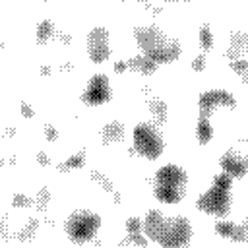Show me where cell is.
I'll return each instance as SVG.
<instances>
[{
    "instance_id": "4dcf8cb0",
    "label": "cell",
    "mask_w": 248,
    "mask_h": 248,
    "mask_svg": "<svg viewBox=\"0 0 248 248\" xmlns=\"http://www.w3.org/2000/svg\"><path fill=\"white\" fill-rule=\"evenodd\" d=\"M37 159H39V163H41V165H48V157H45V153H39V155H37Z\"/></svg>"
},
{
    "instance_id": "ac0fdd59",
    "label": "cell",
    "mask_w": 248,
    "mask_h": 248,
    "mask_svg": "<svg viewBox=\"0 0 248 248\" xmlns=\"http://www.w3.org/2000/svg\"><path fill=\"white\" fill-rule=\"evenodd\" d=\"M83 165H85V153H83V151H79V153L72 155L68 161H64L58 169H60V170H70V169H81Z\"/></svg>"
},
{
    "instance_id": "ffe728a7",
    "label": "cell",
    "mask_w": 248,
    "mask_h": 248,
    "mask_svg": "<svg viewBox=\"0 0 248 248\" xmlns=\"http://www.w3.org/2000/svg\"><path fill=\"white\" fill-rule=\"evenodd\" d=\"M231 68L242 78V79H246V76H248V62L244 60V58H234V60H231Z\"/></svg>"
},
{
    "instance_id": "7402d4cb",
    "label": "cell",
    "mask_w": 248,
    "mask_h": 248,
    "mask_svg": "<svg viewBox=\"0 0 248 248\" xmlns=\"http://www.w3.org/2000/svg\"><path fill=\"white\" fill-rule=\"evenodd\" d=\"M31 203H33L31 198L25 196V194H16V196H14V205H16V207H29Z\"/></svg>"
},
{
    "instance_id": "5b68a950",
    "label": "cell",
    "mask_w": 248,
    "mask_h": 248,
    "mask_svg": "<svg viewBox=\"0 0 248 248\" xmlns=\"http://www.w3.org/2000/svg\"><path fill=\"white\" fill-rule=\"evenodd\" d=\"M99 227H101V217L95 211H91V209H76L66 219L64 231H66V234H68V238L72 242L83 244V242H89L97 234Z\"/></svg>"
},
{
    "instance_id": "d6986e66",
    "label": "cell",
    "mask_w": 248,
    "mask_h": 248,
    "mask_svg": "<svg viewBox=\"0 0 248 248\" xmlns=\"http://www.w3.org/2000/svg\"><path fill=\"white\" fill-rule=\"evenodd\" d=\"M200 43H202L203 50H211V46H213V33L207 23H203L200 27Z\"/></svg>"
},
{
    "instance_id": "1f68e13d",
    "label": "cell",
    "mask_w": 248,
    "mask_h": 248,
    "mask_svg": "<svg viewBox=\"0 0 248 248\" xmlns=\"http://www.w3.org/2000/svg\"><path fill=\"white\" fill-rule=\"evenodd\" d=\"M41 72H43V74H48V72H50V68H48V66H46V68L43 66V68H41Z\"/></svg>"
},
{
    "instance_id": "52a82bcc",
    "label": "cell",
    "mask_w": 248,
    "mask_h": 248,
    "mask_svg": "<svg viewBox=\"0 0 248 248\" xmlns=\"http://www.w3.org/2000/svg\"><path fill=\"white\" fill-rule=\"evenodd\" d=\"M87 54L95 64H101L110 54V43H108V31L105 27H93L87 35Z\"/></svg>"
},
{
    "instance_id": "8992f818",
    "label": "cell",
    "mask_w": 248,
    "mask_h": 248,
    "mask_svg": "<svg viewBox=\"0 0 248 248\" xmlns=\"http://www.w3.org/2000/svg\"><path fill=\"white\" fill-rule=\"evenodd\" d=\"M134 147L140 155H143L145 159H157L163 153L165 141L163 136L159 132V128H155L149 122H141L134 128Z\"/></svg>"
},
{
    "instance_id": "ba28073f",
    "label": "cell",
    "mask_w": 248,
    "mask_h": 248,
    "mask_svg": "<svg viewBox=\"0 0 248 248\" xmlns=\"http://www.w3.org/2000/svg\"><path fill=\"white\" fill-rule=\"evenodd\" d=\"M110 97H112V93H110V83H108V78H107L105 74H95V76L89 79L85 91L81 93V101H83L85 105H93V107L107 103Z\"/></svg>"
},
{
    "instance_id": "2e32d148",
    "label": "cell",
    "mask_w": 248,
    "mask_h": 248,
    "mask_svg": "<svg viewBox=\"0 0 248 248\" xmlns=\"http://www.w3.org/2000/svg\"><path fill=\"white\" fill-rule=\"evenodd\" d=\"M149 108H151V114L155 116V120L159 124H165L167 118H169V108H167V103L161 101V99H153L149 103Z\"/></svg>"
},
{
    "instance_id": "3957f363",
    "label": "cell",
    "mask_w": 248,
    "mask_h": 248,
    "mask_svg": "<svg viewBox=\"0 0 248 248\" xmlns=\"http://www.w3.org/2000/svg\"><path fill=\"white\" fill-rule=\"evenodd\" d=\"M186 170L178 165H163L155 172L153 194L163 203H178L186 194Z\"/></svg>"
},
{
    "instance_id": "6da1fadb",
    "label": "cell",
    "mask_w": 248,
    "mask_h": 248,
    "mask_svg": "<svg viewBox=\"0 0 248 248\" xmlns=\"http://www.w3.org/2000/svg\"><path fill=\"white\" fill-rule=\"evenodd\" d=\"M143 232L165 248L184 246L192 238V223L182 215H165L161 209H149L143 219Z\"/></svg>"
},
{
    "instance_id": "9c48e42d",
    "label": "cell",
    "mask_w": 248,
    "mask_h": 248,
    "mask_svg": "<svg viewBox=\"0 0 248 248\" xmlns=\"http://www.w3.org/2000/svg\"><path fill=\"white\" fill-rule=\"evenodd\" d=\"M234 105H236L234 97L225 89L203 91V93H200V99H198L200 116H209L215 110V107H234Z\"/></svg>"
},
{
    "instance_id": "d6a6232c",
    "label": "cell",
    "mask_w": 248,
    "mask_h": 248,
    "mask_svg": "<svg viewBox=\"0 0 248 248\" xmlns=\"http://www.w3.org/2000/svg\"><path fill=\"white\" fill-rule=\"evenodd\" d=\"M169 2H176V0H169Z\"/></svg>"
},
{
    "instance_id": "cb8c5ba5",
    "label": "cell",
    "mask_w": 248,
    "mask_h": 248,
    "mask_svg": "<svg viewBox=\"0 0 248 248\" xmlns=\"http://www.w3.org/2000/svg\"><path fill=\"white\" fill-rule=\"evenodd\" d=\"M48 200H50V192H48L46 188H43V190L39 192V198H37V202H39L37 207H39V209H45L46 203H48Z\"/></svg>"
},
{
    "instance_id": "7a4b0ae2",
    "label": "cell",
    "mask_w": 248,
    "mask_h": 248,
    "mask_svg": "<svg viewBox=\"0 0 248 248\" xmlns=\"http://www.w3.org/2000/svg\"><path fill=\"white\" fill-rule=\"evenodd\" d=\"M136 41L141 48V52L149 58H153L157 64L163 62H172L180 56V43L172 37H169L165 31H161L155 25H147V27H138L134 31Z\"/></svg>"
},
{
    "instance_id": "d4e9b609",
    "label": "cell",
    "mask_w": 248,
    "mask_h": 248,
    "mask_svg": "<svg viewBox=\"0 0 248 248\" xmlns=\"http://www.w3.org/2000/svg\"><path fill=\"white\" fill-rule=\"evenodd\" d=\"M37 225H39V223H37V219H33V221H29V223H27V227H25V229L21 231V234H19V238H27L29 234H33V232H35V229H37Z\"/></svg>"
},
{
    "instance_id": "8fae6325",
    "label": "cell",
    "mask_w": 248,
    "mask_h": 248,
    "mask_svg": "<svg viewBox=\"0 0 248 248\" xmlns=\"http://www.w3.org/2000/svg\"><path fill=\"white\" fill-rule=\"evenodd\" d=\"M215 232L221 234L223 238H231V240H246V236H248L246 225H238L229 219H219L215 223Z\"/></svg>"
},
{
    "instance_id": "277c9868",
    "label": "cell",
    "mask_w": 248,
    "mask_h": 248,
    "mask_svg": "<svg viewBox=\"0 0 248 248\" xmlns=\"http://www.w3.org/2000/svg\"><path fill=\"white\" fill-rule=\"evenodd\" d=\"M231 186H232V176L229 172H219L213 176L211 188L203 192L198 198V209L215 215V217H225L231 211Z\"/></svg>"
},
{
    "instance_id": "5bb4252c",
    "label": "cell",
    "mask_w": 248,
    "mask_h": 248,
    "mask_svg": "<svg viewBox=\"0 0 248 248\" xmlns=\"http://www.w3.org/2000/svg\"><path fill=\"white\" fill-rule=\"evenodd\" d=\"M248 48V35L244 31H236L231 35V46L227 50V56L231 60H234L236 56H240L244 50Z\"/></svg>"
},
{
    "instance_id": "484cf974",
    "label": "cell",
    "mask_w": 248,
    "mask_h": 248,
    "mask_svg": "<svg viewBox=\"0 0 248 248\" xmlns=\"http://www.w3.org/2000/svg\"><path fill=\"white\" fill-rule=\"evenodd\" d=\"M45 136H46V140L54 141V140H58V130H56L52 124H46V126H45Z\"/></svg>"
},
{
    "instance_id": "e0dca14e",
    "label": "cell",
    "mask_w": 248,
    "mask_h": 248,
    "mask_svg": "<svg viewBox=\"0 0 248 248\" xmlns=\"http://www.w3.org/2000/svg\"><path fill=\"white\" fill-rule=\"evenodd\" d=\"M52 35H54V21L52 19H43L37 25V41L39 43H46Z\"/></svg>"
},
{
    "instance_id": "603a6c76",
    "label": "cell",
    "mask_w": 248,
    "mask_h": 248,
    "mask_svg": "<svg viewBox=\"0 0 248 248\" xmlns=\"http://www.w3.org/2000/svg\"><path fill=\"white\" fill-rule=\"evenodd\" d=\"M128 234H130V236H128V238H124V240H122V244H130V242H134V244H141V246H145V242H147V240L141 236V232H128Z\"/></svg>"
},
{
    "instance_id": "f1b7e54d",
    "label": "cell",
    "mask_w": 248,
    "mask_h": 248,
    "mask_svg": "<svg viewBox=\"0 0 248 248\" xmlns=\"http://www.w3.org/2000/svg\"><path fill=\"white\" fill-rule=\"evenodd\" d=\"M19 107H21V114H23L25 118H31V116H33V108H31L25 101H21V105H19Z\"/></svg>"
},
{
    "instance_id": "4fadbf2b",
    "label": "cell",
    "mask_w": 248,
    "mask_h": 248,
    "mask_svg": "<svg viewBox=\"0 0 248 248\" xmlns=\"http://www.w3.org/2000/svg\"><path fill=\"white\" fill-rule=\"evenodd\" d=\"M128 68H132V70H136V72H140V74H143V76H151L155 70H157V62L153 60V58H149V56H134V58H130L128 60Z\"/></svg>"
},
{
    "instance_id": "9a60e30c",
    "label": "cell",
    "mask_w": 248,
    "mask_h": 248,
    "mask_svg": "<svg viewBox=\"0 0 248 248\" xmlns=\"http://www.w3.org/2000/svg\"><path fill=\"white\" fill-rule=\"evenodd\" d=\"M196 136H198V141H200L202 145H205V143H209V141H211V138H213V128H211V124H209L207 116H200V118H198Z\"/></svg>"
},
{
    "instance_id": "f546056e",
    "label": "cell",
    "mask_w": 248,
    "mask_h": 248,
    "mask_svg": "<svg viewBox=\"0 0 248 248\" xmlns=\"http://www.w3.org/2000/svg\"><path fill=\"white\" fill-rule=\"evenodd\" d=\"M126 68H128V62H122V60H120V62L114 64V72H116V74H120V72L126 70Z\"/></svg>"
},
{
    "instance_id": "83f0119b",
    "label": "cell",
    "mask_w": 248,
    "mask_h": 248,
    "mask_svg": "<svg viewBox=\"0 0 248 248\" xmlns=\"http://www.w3.org/2000/svg\"><path fill=\"white\" fill-rule=\"evenodd\" d=\"M192 68H194L196 72H200V70H203V68H205V58H203V56H198V58L194 60V64H192Z\"/></svg>"
},
{
    "instance_id": "7c38bea8",
    "label": "cell",
    "mask_w": 248,
    "mask_h": 248,
    "mask_svg": "<svg viewBox=\"0 0 248 248\" xmlns=\"http://www.w3.org/2000/svg\"><path fill=\"white\" fill-rule=\"evenodd\" d=\"M124 134H126L124 124L118 122V120H112V122L105 124V128H103V132H101L103 143H118V141L124 140Z\"/></svg>"
},
{
    "instance_id": "4316f807",
    "label": "cell",
    "mask_w": 248,
    "mask_h": 248,
    "mask_svg": "<svg viewBox=\"0 0 248 248\" xmlns=\"http://www.w3.org/2000/svg\"><path fill=\"white\" fill-rule=\"evenodd\" d=\"M91 178H95L97 182H101L105 190H110V180H107V178H105L101 172H91Z\"/></svg>"
},
{
    "instance_id": "30bf717a",
    "label": "cell",
    "mask_w": 248,
    "mask_h": 248,
    "mask_svg": "<svg viewBox=\"0 0 248 248\" xmlns=\"http://www.w3.org/2000/svg\"><path fill=\"white\" fill-rule=\"evenodd\" d=\"M219 165L232 178H240V176H244L248 172V159L242 153L234 151V149L225 151V155H221V159H219Z\"/></svg>"
},
{
    "instance_id": "44dd1931",
    "label": "cell",
    "mask_w": 248,
    "mask_h": 248,
    "mask_svg": "<svg viewBox=\"0 0 248 248\" xmlns=\"http://www.w3.org/2000/svg\"><path fill=\"white\" fill-rule=\"evenodd\" d=\"M126 231L128 232H141L143 231V223L140 221V217H128L126 219Z\"/></svg>"
}]
</instances>
